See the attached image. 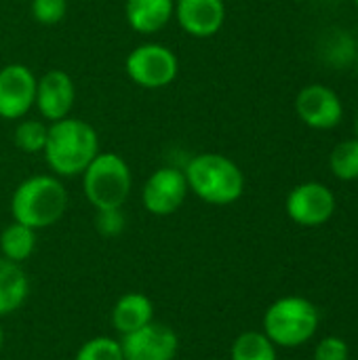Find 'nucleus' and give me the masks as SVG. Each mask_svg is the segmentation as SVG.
<instances>
[{"mask_svg": "<svg viewBox=\"0 0 358 360\" xmlns=\"http://www.w3.org/2000/svg\"><path fill=\"white\" fill-rule=\"evenodd\" d=\"M99 152V135L87 120L70 114L61 120L49 122L42 156L51 173L59 179L80 177Z\"/></svg>", "mask_w": 358, "mask_h": 360, "instance_id": "1", "label": "nucleus"}, {"mask_svg": "<svg viewBox=\"0 0 358 360\" xmlns=\"http://www.w3.org/2000/svg\"><path fill=\"white\" fill-rule=\"evenodd\" d=\"M70 194L63 181L53 173L30 175L11 194V217L32 230L55 226L68 211Z\"/></svg>", "mask_w": 358, "mask_h": 360, "instance_id": "2", "label": "nucleus"}, {"mask_svg": "<svg viewBox=\"0 0 358 360\" xmlns=\"http://www.w3.org/2000/svg\"><path fill=\"white\" fill-rule=\"evenodd\" d=\"M184 175L190 194L213 207L234 205L245 192L243 169L219 152L194 154L186 162Z\"/></svg>", "mask_w": 358, "mask_h": 360, "instance_id": "3", "label": "nucleus"}, {"mask_svg": "<svg viewBox=\"0 0 358 360\" xmlns=\"http://www.w3.org/2000/svg\"><path fill=\"white\" fill-rule=\"evenodd\" d=\"M82 194L89 205L99 209H122L133 190L129 162L116 152H99L80 175Z\"/></svg>", "mask_w": 358, "mask_h": 360, "instance_id": "4", "label": "nucleus"}, {"mask_svg": "<svg viewBox=\"0 0 358 360\" xmlns=\"http://www.w3.org/2000/svg\"><path fill=\"white\" fill-rule=\"evenodd\" d=\"M262 325L266 338L276 348H298L314 338L319 329V310L306 297H281L264 312Z\"/></svg>", "mask_w": 358, "mask_h": 360, "instance_id": "5", "label": "nucleus"}, {"mask_svg": "<svg viewBox=\"0 0 358 360\" xmlns=\"http://www.w3.org/2000/svg\"><path fill=\"white\" fill-rule=\"evenodd\" d=\"M124 72L139 89L160 91L175 82L179 74V59L175 51L162 42H141L129 51Z\"/></svg>", "mask_w": 358, "mask_h": 360, "instance_id": "6", "label": "nucleus"}, {"mask_svg": "<svg viewBox=\"0 0 358 360\" xmlns=\"http://www.w3.org/2000/svg\"><path fill=\"white\" fill-rule=\"evenodd\" d=\"M188 181L179 167H158L141 186V205L154 217L177 213L188 198Z\"/></svg>", "mask_w": 358, "mask_h": 360, "instance_id": "7", "label": "nucleus"}, {"mask_svg": "<svg viewBox=\"0 0 358 360\" xmlns=\"http://www.w3.org/2000/svg\"><path fill=\"white\" fill-rule=\"evenodd\" d=\"M36 74L25 63H6L0 68V118L17 122L34 110Z\"/></svg>", "mask_w": 358, "mask_h": 360, "instance_id": "8", "label": "nucleus"}, {"mask_svg": "<svg viewBox=\"0 0 358 360\" xmlns=\"http://www.w3.org/2000/svg\"><path fill=\"white\" fill-rule=\"evenodd\" d=\"M291 221L304 228L327 224L335 213V194L321 181H306L295 186L285 202Z\"/></svg>", "mask_w": 358, "mask_h": 360, "instance_id": "9", "label": "nucleus"}, {"mask_svg": "<svg viewBox=\"0 0 358 360\" xmlns=\"http://www.w3.org/2000/svg\"><path fill=\"white\" fill-rule=\"evenodd\" d=\"M120 348L124 360H175L179 352V338L177 333L158 321L122 335Z\"/></svg>", "mask_w": 358, "mask_h": 360, "instance_id": "10", "label": "nucleus"}, {"mask_svg": "<svg viewBox=\"0 0 358 360\" xmlns=\"http://www.w3.org/2000/svg\"><path fill=\"white\" fill-rule=\"evenodd\" d=\"M74 101H76V86L65 70L53 68L46 70L42 76H38L34 110L42 120L55 122L70 116Z\"/></svg>", "mask_w": 358, "mask_h": 360, "instance_id": "11", "label": "nucleus"}, {"mask_svg": "<svg viewBox=\"0 0 358 360\" xmlns=\"http://www.w3.org/2000/svg\"><path fill=\"white\" fill-rule=\"evenodd\" d=\"M295 112L310 129H333L342 122L344 105L335 91L325 84H308L295 97Z\"/></svg>", "mask_w": 358, "mask_h": 360, "instance_id": "12", "label": "nucleus"}, {"mask_svg": "<svg viewBox=\"0 0 358 360\" xmlns=\"http://www.w3.org/2000/svg\"><path fill=\"white\" fill-rule=\"evenodd\" d=\"M173 19L192 38H213L226 23L224 0H175Z\"/></svg>", "mask_w": 358, "mask_h": 360, "instance_id": "13", "label": "nucleus"}, {"mask_svg": "<svg viewBox=\"0 0 358 360\" xmlns=\"http://www.w3.org/2000/svg\"><path fill=\"white\" fill-rule=\"evenodd\" d=\"M175 0H127L124 19L135 34H156L173 19Z\"/></svg>", "mask_w": 358, "mask_h": 360, "instance_id": "14", "label": "nucleus"}, {"mask_svg": "<svg viewBox=\"0 0 358 360\" xmlns=\"http://www.w3.org/2000/svg\"><path fill=\"white\" fill-rule=\"evenodd\" d=\"M152 321H154V302L146 293H137V291L120 295L110 314L112 329L120 338L150 325Z\"/></svg>", "mask_w": 358, "mask_h": 360, "instance_id": "15", "label": "nucleus"}, {"mask_svg": "<svg viewBox=\"0 0 358 360\" xmlns=\"http://www.w3.org/2000/svg\"><path fill=\"white\" fill-rule=\"evenodd\" d=\"M30 295V278L21 264L0 255V319L15 314Z\"/></svg>", "mask_w": 358, "mask_h": 360, "instance_id": "16", "label": "nucleus"}, {"mask_svg": "<svg viewBox=\"0 0 358 360\" xmlns=\"http://www.w3.org/2000/svg\"><path fill=\"white\" fill-rule=\"evenodd\" d=\"M36 251V230L11 221L2 232H0V255L8 262L23 264L27 262Z\"/></svg>", "mask_w": 358, "mask_h": 360, "instance_id": "17", "label": "nucleus"}, {"mask_svg": "<svg viewBox=\"0 0 358 360\" xmlns=\"http://www.w3.org/2000/svg\"><path fill=\"white\" fill-rule=\"evenodd\" d=\"M230 360H276V346L264 331H245L232 342Z\"/></svg>", "mask_w": 358, "mask_h": 360, "instance_id": "18", "label": "nucleus"}, {"mask_svg": "<svg viewBox=\"0 0 358 360\" xmlns=\"http://www.w3.org/2000/svg\"><path fill=\"white\" fill-rule=\"evenodd\" d=\"M49 135V122L42 118H21L13 131V143L23 154H42Z\"/></svg>", "mask_w": 358, "mask_h": 360, "instance_id": "19", "label": "nucleus"}, {"mask_svg": "<svg viewBox=\"0 0 358 360\" xmlns=\"http://www.w3.org/2000/svg\"><path fill=\"white\" fill-rule=\"evenodd\" d=\"M331 173L342 181L358 179V139H346L338 143L329 156Z\"/></svg>", "mask_w": 358, "mask_h": 360, "instance_id": "20", "label": "nucleus"}, {"mask_svg": "<svg viewBox=\"0 0 358 360\" xmlns=\"http://www.w3.org/2000/svg\"><path fill=\"white\" fill-rule=\"evenodd\" d=\"M74 360H124V356H122L120 340L110 335H97L87 340L78 348Z\"/></svg>", "mask_w": 358, "mask_h": 360, "instance_id": "21", "label": "nucleus"}, {"mask_svg": "<svg viewBox=\"0 0 358 360\" xmlns=\"http://www.w3.org/2000/svg\"><path fill=\"white\" fill-rule=\"evenodd\" d=\"M70 8L68 0H30V13L40 25H57L65 19Z\"/></svg>", "mask_w": 358, "mask_h": 360, "instance_id": "22", "label": "nucleus"}, {"mask_svg": "<svg viewBox=\"0 0 358 360\" xmlns=\"http://www.w3.org/2000/svg\"><path fill=\"white\" fill-rule=\"evenodd\" d=\"M127 217L122 209H99L95 211V230L103 238H116L124 232Z\"/></svg>", "mask_w": 358, "mask_h": 360, "instance_id": "23", "label": "nucleus"}, {"mask_svg": "<svg viewBox=\"0 0 358 360\" xmlns=\"http://www.w3.org/2000/svg\"><path fill=\"white\" fill-rule=\"evenodd\" d=\"M348 356H350L348 344L335 335L321 340L314 350V360H348Z\"/></svg>", "mask_w": 358, "mask_h": 360, "instance_id": "24", "label": "nucleus"}, {"mask_svg": "<svg viewBox=\"0 0 358 360\" xmlns=\"http://www.w3.org/2000/svg\"><path fill=\"white\" fill-rule=\"evenodd\" d=\"M2 321V319H0ZM2 346H4V327H2V323H0V350H2Z\"/></svg>", "mask_w": 358, "mask_h": 360, "instance_id": "25", "label": "nucleus"}, {"mask_svg": "<svg viewBox=\"0 0 358 360\" xmlns=\"http://www.w3.org/2000/svg\"><path fill=\"white\" fill-rule=\"evenodd\" d=\"M354 133H357V139H358V116H357V120H354Z\"/></svg>", "mask_w": 358, "mask_h": 360, "instance_id": "26", "label": "nucleus"}, {"mask_svg": "<svg viewBox=\"0 0 358 360\" xmlns=\"http://www.w3.org/2000/svg\"><path fill=\"white\" fill-rule=\"evenodd\" d=\"M357 76H358V59H357Z\"/></svg>", "mask_w": 358, "mask_h": 360, "instance_id": "27", "label": "nucleus"}, {"mask_svg": "<svg viewBox=\"0 0 358 360\" xmlns=\"http://www.w3.org/2000/svg\"><path fill=\"white\" fill-rule=\"evenodd\" d=\"M354 4H357V6H358V0H354Z\"/></svg>", "mask_w": 358, "mask_h": 360, "instance_id": "28", "label": "nucleus"}, {"mask_svg": "<svg viewBox=\"0 0 358 360\" xmlns=\"http://www.w3.org/2000/svg\"><path fill=\"white\" fill-rule=\"evenodd\" d=\"M27 2H30V0H27Z\"/></svg>", "mask_w": 358, "mask_h": 360, "instance_id": "29", "label": "nucleus"}]
</instances>
